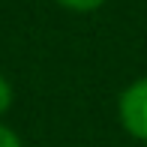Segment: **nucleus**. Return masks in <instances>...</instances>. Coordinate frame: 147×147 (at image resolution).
Instances as JSON below:
<instances>
[{"label": "nucleus", "instance_id": "f257e3e1", "mask_svg": "<svg viewBox=\"0 0 147 147\" xmlns=\"http://www.w3.org/2000/svg\"><path fill=\"white\" fill-rule=\"evenodd\" d=\"M117 114L123 129L138 141H147V78H138L120 93Z\"/></svg>", "mask_w": 147, "mask_h": 147}, {"label": "nucleus", "instance_id": "f03ea898", "mask_svg": "<svg viewBox=\"0 0 147 147\" xmlns=\"http://www.w3.org/2000/svg\"><path fill=\"white\" fill-rule=\"evenodd\" d=\"M63 9H72V12H93L105 3V0H57Z\"/></svg>", "mask_w": 147, "mask_h": 147}, {"label": "nucleus", "instance_id": "7ed1b4c3", "mask_svg": "<svg viewBox=\"0 0 147 147\" xmlns=\"http://www.w3.org/2000/svg\"><path fill=\"white\" fill-rule=\"evenodd\" d=\"M9 105H12V84L0 75V114H6Z\"/></svg>", "mask_w": 147, "mask_h": 147}, {"label": "nucleus", "instance_id": "20e7f679", "mask_svg": "<svg viewBox=\"0 0 147 147\" xmlns=\"http://www.w3.org/2000/svg\"><path fill=\"white\" fill-rule=\"evenodd\" d=\"M0 147H24V144H21V138H18L9 126L0 123Z\"/></svg>", "mask_w": 147, "mask_h": 147}]
</instances>
